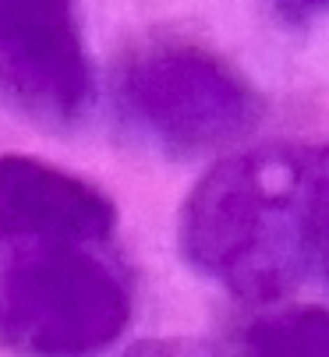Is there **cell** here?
<instances>
[{
    "mask_svg": "<svg viewBox=\"0 0 329 357\" xmlns=\"http://www.w3.org/2000/svg\"><path fill=\"white\" fill-rule=\"evenodd\" d=\"M177 241L198 276L269 301L329 244V138L272 142L212 167L181 209Z\"/></svg>",
    "mask_w": 329,
    "mask_h": 357,
    "instance_id": "obj_1",
    "label": "cell"
},
{
    "mask_svg": "<svg viewBox=\"0 0 329 357\" xmlns=\"http://www.w3.org/2000/svg\"><path fill=\"white\" fill-rule=\"evenodd\" d=\"M114 241L0 234V350L15 357H96L135 312Z\"/></svg>",
    "mask_w": 329,
    "mask_h": 357,
    "instance_id": "obj_2",
    "label": "cell"
},
{
    "mask_svg": "<svg viewBox=\"0 0 329 357\" xmlns=\"http://www.w3.org/2000/svg\"><path fill=\"white\" fill-rule=\"evenodd\" d=\"M114 96L128 128L167 156L216 152L262 121V96L248 75L184 36L131 46L114 71Z\"/></svg>",
    "mask_w": 329,
    "mask_h": 357,
    "instance_id": "obj_3",
    "label": "cell"
},
{
    "mask_svg": "<svg viewBox=\"0 0 329 357\" xmlns=\"http://www.w3.org/2000/svg\"><path fill=\"white\" fill-rule=\"evenodd\" d=\"M92 99L78 0H0V103L43 128H75Z\"/></svg>",
    "mask_w": 329,
    "mask_h": 357,
    "instance_id": "obj_4",
    "label": "cell"
},
{
    "mask_svg": "<svg viewBox=\"0 0 329 357\" xmlns=\"http://www.w3.org/2000/svg\"><path fill=\"white\" fill-rule=\"evenodd\" d=\"M117 209L96 184L39 156H0V234L114 241Z\"/></svg>",
    "mask_w": 329,
    "mask_h": 357,
    "instance_id": "obj_5",
    "label": "cell"
},
{
    "mask_svg": "<svg viewBox=\"0 0 329 357\" xmlns=\"http://www.w3.org/2000/svg\"><path fill=\"white\" fill-rule=\"evenodd\" d=\"M237 357H329V308L291 304L241 326Z\"/></svg>",
    "mask_w": 329,
    "mask_h": 357,
    "instance_id": "obj_6",
    "label": "cell"
},
{
    "mask_svg": "<svg viewBox=\"0 0 329 357\" xmlns=\"http://www.w3.org/2000/svg\"><path fill=\"white\" fill-rule=\"evenodd\" d=\"M121 357H219L209 343L188 340V336H159V340H142L128 347Z\"/></svg>",
    "mask_w": 329,
    "mask_h": 357,
    "instance_id": "obj_7",
    "label": "cell"
},
{
    "mask_svg": "<svg viewBox=\"0 0 329 357\" xmlns=\"http://www.w3.org/2000/svg\"><path fill=\"white\" fill-rule=\"evenodd\" d=\"M269 4L291 22H312L315 15H322L329 8V0H269Z\"/></svg>",
    "mask_w": 329,
    "mask_h": 357,
    "instance_id": "obj_8",
    "label": "cell"
},
{
    "mask_svg": "<svg viewBox=\"0 0 329 357\" xmlns=\"http://www.w3.org/2000/svg\"><path fill=\"white\" fill-rule=\"evenodd\" d=\"M326 266H329V244H326Z\"/></svg>",
    "mask_w": 329,
    "mask_h": 357,
    "instance_id": "obj_9",
    "label": "cell"
}]
</instances>
